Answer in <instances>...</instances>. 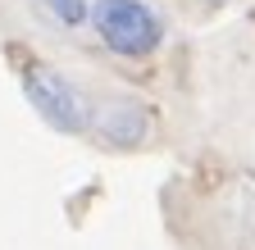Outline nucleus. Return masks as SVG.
I'll return each instance as SVG.
<instances>
[{"instance_id":"1","label":"nucleus","mask_w":255,"mask_h":250,"mask_svg":"<svg viewBox=\"0 0 255 250\" xmlns=\"http://www.w3.org/2000/svg\"><path fill=\"white\" fill-rule=\"evenodd\" d=\"M87 23L101 46L123 59H146L164 46V18L146 0H91Z\"/></svg>"},{"instance_id":"2","label":"nucleus","mask_w":255,"mask_h":250,"mask_svg":"<svg viewBox=\"0 0 255 250\" xmlns=\"http://www.w3.org/2000/svg\"><path fill=\"white\" fill-rule=\"evenodd\" d=\"M23 96H27V105L37 109L55 132H64V137H78V132H87L91 128V105H87V96L64 78V73H55V69H46V64H32L27 73H23Z\"/></svg>"},{"instance_id":"3","label":"nucleus","mask_w":255,"mask_h":250,"mask_svg":"<svg viewBox=\"0 0 255 250\" xmlns=\"http://www.w3.org/2000/svg\"><path fill=\"white\" fill-rule=\"evenodd\" d=\"M91 128L96 137H101L105 146H141L146 132H150V114L146 105H132V100H119V105H105V109H96L91 114Z\"/></svg>"},{"instance_id":"4","label":"nucleus","mask_w":255,"mask_h":250,"mask_svg":"<svg viewBox=\"0 0 255 250\" xmlns=\"http://www.w3.org/2000/svg\"><path fill=\"white\" fill-rule=\"evenodd\" d=\"M41 5H46L64 27H82V23H87V9H91L87 0H41Z\"/></svg>"},{"instance_id":"5","label":"nucleus","mask_w":255,"mask_h":250,"mask_svg":"<svg viewBox=\"0 0 255 250\" xmlns=\"http://www.w3.org/2000/svg\"><path fill=\"white\" fill-rule=\"evenodd\" d=\"M205 5H223V0H205Z\"/></svg>"}]
</instances>
